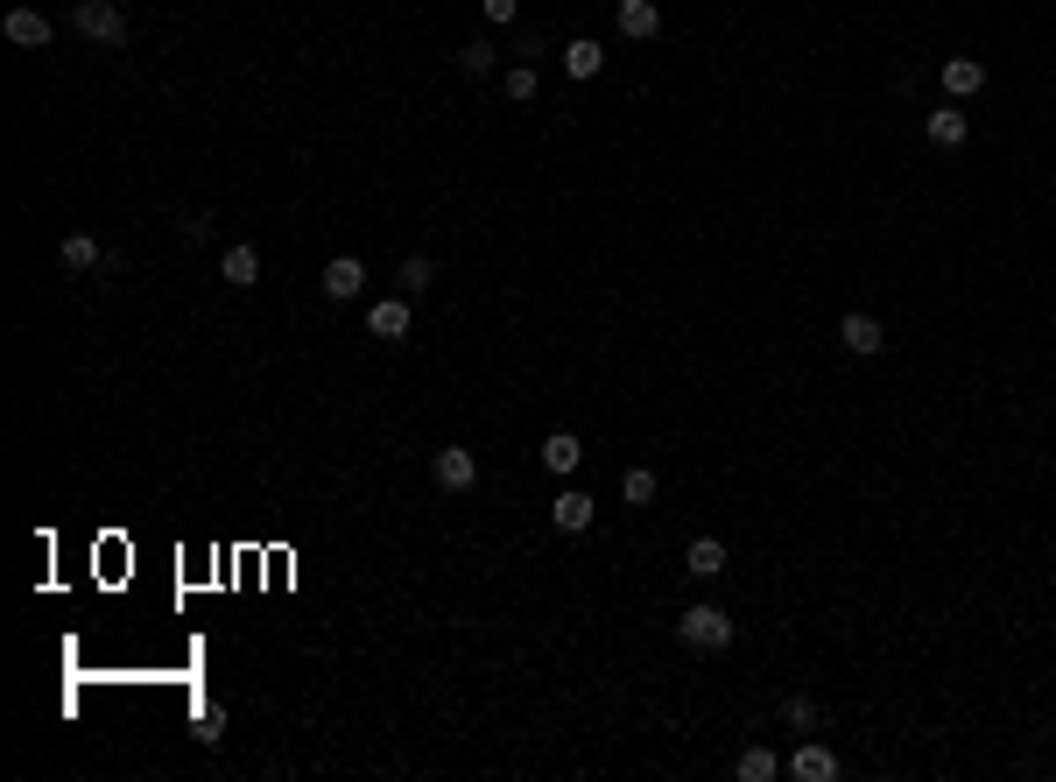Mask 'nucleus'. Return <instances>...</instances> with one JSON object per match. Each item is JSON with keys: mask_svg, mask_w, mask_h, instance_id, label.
I'll use <instances>...</instances> for the list:
<instances>
[{"mask_svg": "<svg viewBox=\"0 0 1056 782\" xmlns=\"http://www.w3.org/2000/svg\"><path fill=\"white\" fill-rule=\"evenodd\" d=\"M71 29H79L85 43H106V50L127 43V14L113 8V0H79V8H71Z\"/></svg>", "mask_w": 1056, "mask_h": 782, "instance_id": "1", "label": "nucleus"}, {"mask_svg": "<svg viewBox=\"0 0 1056 782\" xmlns=\"http://www.w3.org/2000/svg\"><path fill=\"white\" fill-rule=\"evenodd\" d=\"M677 635H683V648H704V656H712V648H733V621H725L719 606H690L677 621Z\"/></svg>", "mask_w": 1056, "mask_h": 782, "instance_id": "2", "label": "nucleus"}, {"mask_svg": "<svg viewBox=\"0 0 1056 782\" xmlns=\"http://www.w3.org/2000/svg\"><path fill=\"white\" fill-rule=\"evenodd\" d=\"M838 338H845V353H859V359L888 353V324H880L874 311H845L838 317Z\"/></svg>", "mask_w": 1056, "mask_h": 782, "instance_id": "3", "label": "nucleus"}, {"mask_svg": "<svg viewBox=\"0 0 1056 782\" xmlns=\"http://www.w3.org/2000/svg\"><path fill=\"white\" fill-rule=\"evenodd\" d=\"M430 472H437V487H445V493H472V487H479V459H472L466 445H445V451L430 459Z\"/></svg>", "mask_w": 1056, "mask_h": 782, "instance_id": "4", "label": "nucleus"}, {"mask_svg": "<svg viewBox=\"0 0 1056 782\" xmlns=\"http://www.w3.org/2000/svg\"><path fill=\"white\" fill-rule=\"evenodd\" d=\"M409 324H416V311H409V296H380L374 311H367V332L380 338V346H395V338H409Z\"/></svg>", "mask_w": 1056, "mask_h": 782, "instance_id": "5", "label": "nucleus"}, {"mask_svg": "<svg viewBox=\"0 0 1056 782\" xmlns=\"http://www.w3.org/2000/svg\"><path fill=\"white\" fill-rule=\"evenodd\" d=\"M592 514H599V501H592V493H578V487H564V493L550 501V522L564 529V536H585V529H592Z\"/></svg>", "mask_w": 1056, "mask_h": 782, "instance_id": "6", "label": "nucleus"}, {"mask_svg": "<svg viewBox=\"0 0 1056 782\" xmlns=\"http://www.w3.org/2000/svg\"><path fill=\"white\" fill-rule=\"evenodd\" d=\"M0 35H8L14 50H50V14L43 8H14L8 22H0Z\"/></svg>", "mask_w": 1056, "mask_h": 782, "instance_id": "7", "label": "nucleus"}, {"mask_svg": "<svg viewBox=\"0 0 1056 782\" xmlns=\"http://www.w3.org/2000/svg\"><path fill=\"white\" fill-rule=\"evenodd\" d=\"M790 775L796 782H838V754L824 748V740H803V748L790 754Z\"/></svg>", "mask_w": 1056, "mask_h": 782, "instance_id": "8", "label": "nucleus"}, {"mask_svg": "<svg viewBox=\"0 0 1056 782\" xmlns=\"http://www.w3.org/2000/svg\"><path fill=\"white\" fill-rule=\"evenodd\" d=\"M543 466L556 472V480H571V472L585 466V445H578V430H550V437H543Z\"/></svg>", "mask_w": 1056, "mask_h": 782, "instance_id": "9", "label": "nucleus"}, {"mask_svg": "<svg viewBox=\"0 0 1056 782\" xmlns=\"http://www.w3.org/2000/svg\"><path fill=\"white\" fill-rule=\"evenodd\" d=\"M359 290H367V269H359L353 254H338L332 269H324V296H332V303H353Z\"/></svg>", "mask_w": 1056, "mask_h": 782, "instance_id": "10", "label": "nucleus"}, {"mask_svg": "<svg viewBox=\"0 0 1056 782\" xmlns=\"http://www.w3.org/2000/svg\"><path fill=\"white\" fill-rule=\"evenodd\" d=\"M620 35H634V43L662 35V8L656 0H620Z\"/></svg>", "mask_w": 1056, "mask_h": 782, "instance_id": "11", "label": "nucleus"}, {"mask_svg": "<svg viewBox=\"0 0 1056 782\" xmlns=\"http://www.w3.org/2000/svg\"><path fill=\"white\" fill-rule=\"evenodd\" d=\"M979 85H986V64H979V56H944V92L951 100H972Z\"/></svg>", "mask_w": 1056, "mask_h": 782, "instance_id": "12", "label": "nucleus"}, {"mask_svg": "<svg viewBox=\"0 0 1056 782\" xmlns=\"http://www.w3.org/2000/svg\"><path fill=\"white\" fill-rule=\"evenodd\" d=\"M219 275L233 282V290H254V282H261V254H254V247H247V240H240V247H226Z\"/></svg>", "mask_w": 1056, "mask_h": 782, "instance_id": "13", "label": "nucleus"}, {"mask_svg": "<svg viewBox=\"0 0 1056 782\" xmlns=\"http://www.w3.org/2000/svg\"><path fill=\"white\" fill-rule=\"evenodd\" d=\"M683 571H690V578H719V571H725V543L719 536H698L683 550Z\"/></svg>", "mask_w": 1056, "mask_h": 782, "instance_id": "14", "label": "nucleus"}, {"mask_svg": "<svg viewBox=\"0 0 1056 782\" xmlns=\"http://www.w3.org/2000/svg\"><path fill=\"white\" fill-rule=\"evenodd\" d=\"M782 769H790V761H775V748H746V754L733 761V775H740V782H775Z\"/></svg>", "mask_w": 1056, "mask_h": 782, "instance_id": "15", "label": "nucleus"}, {"mask_svg": "<svg viewBox=\"0 0 1056 782\" xmlns=\"http://www.w3.org/2000/svg\"><path fill=\"white\" fill-rule=\"evenodd\" d=\"M923 135H930L937 148H958V142H965V135H972V127H965V113H951V106H937V113H930V121H923Z\"/></svg>", "mask_w": 1056, "mask_h": 782, "instance_id": "16", "label": "nucleus"}, {"mask_svg": "<svg viewBox=\"0 0 1056 782\" xmlns=\"http://www.w3.org/2000/svg\"><path fill=\"white\" fill-rule=\"evenodd\" d=\"M56 254H64V269H100L106 247L92 240V233H64V247H56Z\"/></svg>", "mask_w": 1056, "mask_h": 782, "instance_id": "17", "label": "nucleus"}, {"mask_svg": "<svg viewBox=\"0 0 1056 782\" xmlns=\"http://www.w3.org/2000/svg\"><path fill=\"white\" fill-rule=\"evenodd\" d=\"M599 64H606V50L592 43V35H578V43L564 50V71H571V79H599Z\"/></svg>", "mask_w": 1056, "mask_h": 782, "instance_id": "18", "label": "nucleus"}, {"mask_svg": "<svg viewBox=\"0 0 1056 782\" xmlns=\"http://www.w3.org/2000/svg\"><path fill=\"white\" fill-rule=\"evenodd\" d=\"M782 719H790V727H796V733H817V727H824V705H817V698H803V691H796V698H782Z\"/></svg>", "mask_w": 1056, "mask_h": 782, "instance_id": "19", "label": "nucleus"}, {"mask_svg": "<svg viewBox=\"0 0 1056 782\" xmlns=\"http://www.w3.org/2000/svg\"><path fill=\"white\" fill-rule=\"evenodd\" d=\"M620 501H627V508H648V501H656V472H648V466H634L627 480H620Z\"/></svg>", "mask_w": 1056, "mask_h": 782, "instance_id": "20", "label": "nucleus"}, {"mask_svg": "<svg viewBox=\"0 0 1056 782\" xmlns=\"http://www.w3.org/2000/svg\"><path fill=\"white\" fill-rule=\"evenodd\" d=\"M535 85H543V79H535V64H514L508 79H501V92H508L514 106H529V100H535Z\"/></svg>", "mask_w": 1056, "mask_h": 782, "instance_id": "21", "label": "nucleus"}, {"mask_svg": "<svg viewBox=\"0 0 1056 782\" xmlns=\"http://www.w3.org/2000/svg\"><path fill=\"white\" fill-rule=\"evenodd\" d=\"M430 282H437L430 254H409V261H401V290H409V296H422V290H430Z\"/></svg>", "mask_w": 1056, "mask_h": 782, "instance_id": "22", "label": "nucleus"}, {"mask_svg": "<svg viewBox=\"0 0 1056 782\" xmlns=\"http://www.w3.org/2000/svg\"><path fill=\"white\" fill-rule=\"evenodd\" d=\"M458 71H466V79H493V43H466L458 50Z\"/></svg>", "mask_w": 1056, "mask_h": 782, "instance_id": "23", "label": "nucleus"}, {"mask_svg": "<svg viewBox=\"0 0 1056 782\" xmlns=\"http://www.w3.org/2000/svg\"><path fill=\"white\" fill-rule=\"evenodd\" d=\"M479 14H487L493 29H514V14H522V0H479Z\"/></svg>", "mask_w": 1056, "mask_h": 782, "instance_id": "24", "label": "nucleus"}, {"mask_svg": "<svg viewBox=\"0 0 1056 782\" xmlns=\"http://www.w3.org/2000/svg\"><path fill=\"white\" fill-rule=\"evenodd\" d=\"M1049 585H1056V564H1049Z\"/></svg>", "mask_w": 1056, "mask_h": 782, "instance_id": "25", "label": "nucleus"}]
</instances>
